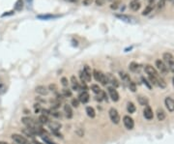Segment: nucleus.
Returning <instances> with one entry per match:
<instances>
[{"label":"nucleus","instance_id":"f257e3e1","mask_svg":"<svg viewBox=\"0 0 174 144\" xmlns=\"http://www.w3.org/2000/svg\"><path fill=\"white\" fill-rule=\"evenodd\" d=\"M93 76H94V79L97 80V81L101 82L103 85H106L107 83V79H106V76L104 74L102 73L101 71H98V70H94L93 71Z\"/></svg>","mask_w":174,"mask_h":144},{"label":"nucleus","instance_id":"f03ea898","mask_svg":"<svg viewBox=\"0 0 174 144\" xmlns=\"http://www.w3.org/2000/svg\"><path fill=\"white\" fill-rule=\"evenodd\" d=\"M12 139H13L17 144H30L29 140L27 138H25L23 136L19 134H12Z\"/></svg>","mask_w":174,"mask_h":144},{"label":"nucleus","instance_id":"7ed1b4c3","mask_svg":"<svg viewBox=\"0 0 174 144\" xmlns=\"http://www.w3.org/2000/svg\"><path fill=\"white\" fill-rule=\"evenodd\" d=\"M109 118L110 120L114 123V124H118L120 122V115L118 111L115 109H110L109 111Z\"/></svg>","mask_w":174,"mask_h":144},{"label":"nucleus","instance_id":"20e7f679","mask_svg":"<svg viewBox=\"0 0 174 144\" xmlns=\"http://www.w3.org/2000/svg\"><path fill=\"white\" fill-rule=\"evenodd\" d=\"M123 123H124V126L128 129V130H133L134 127V119L132 118V117L128 116V115L123 117Z\"/></svg>","mask_w":174,"mask_h":144},{"label":"nucleus","instance_id":"39448f33","mask_svg":"<svg viewBox=\"0 0 174 144\" xmlns=\"http://www.w3.org/2000/svg\"><path fill=\"white\" fill-rule=\"evenodd\" d=\"M163 59H164V64H166L167 67H170L172 64H174V57H173V55L171 54V53H169V52L164 53Z\"/></svg>","mask_w":174,"mask_h":144},{"label":"nucleus","instance_id":"423d86ee","mask_svg":"<svg viewBox=\"0 0 174 144\" xmlns=\"http://www.w3.org/2000/svg\"><path fill=\"white\" fill-rule=\"evenodd\" d=\"M156 66H157L158 70L160 71L161 74H166L167 72H168V67H167V66L164 64V61H161V60H160V59L156 61Z\"/></svg>","mask_w":174,"mask_h":144},{"label":"nucleus","instance_id":"0eeeda50","mask_svg":"<svg viewBox=\"0 0 174 144\" xmlns=\"http://www.w3.org/2000/svg\"><path fill=\"white\" fill-rule=\"evenodd\" d=\"M144 71L147 74H149V77H158V72L157 70L151 65H146L144 67Z\"/></svg>","mask_w":174,"mask_h":144},{"label":"nucleus","instance_id":"6e6552de","mask_svg":"<svg viewBox=\"0 0 174 144\" xmlns=\"http://www.w3.org/2000/svg\"><path fill=\"white\" fill-rule=\"evenodd\" d=\"M109 97L111 98V100L113 102H118L119 101V94H118V92H117V90L114 88V87H109Z\"/></svg>","mask_w":174,"mask_h":144},{"label":"nucleus","instance_id":"1a4fd4ad","mask_svg":"<svg viewBox=\"0 0 174 144\" xmlns=\"http://www.w3.org/2000/svg\"><path fill=\"white\" fill-rule=\"evenodd\" d=\"M47 125H49V128L52 131V133H54V131H59L60 129L62 127L61 124L56 121H49Z\"/></svg>","mask_w":174,"mask_h":144},{"label":"nucleus","instance_id":"9d476101","mask_svg":"<svg viewBox=\"0 0 174 144\" xmlns=\"http://www.w3.org/2000/svg\"><path fill=\"white\" fill-rule=\"evenodd\" d=\"M106 79H107V82H109V83H111L112 87H114V88H116V87L119 86L118 80L116 79V77H115L114 76H112L111 74H106Z\"/></svg>","mask_w":174,"mask_h":144},{"label":"nucleus","instance_id":"9b49d317","mask_svg":"<svg viewBox=\"0 0 174 144\" xmlns=\"http://www.w3.org/2000/svg\"><path fill=\"white\" fill-rule=\"evenodd\" d=\"M89 99H90V96L87 91H82L79 96V103H81V104H86L87 102L89 101Z\"/></svg>","mask_w":174,"mask_h":144},{"label":"nucleus","instance_id":"f8f14e48","mask_svg":"<svg viewBox=\"0 0 174 144\" xmlns=\"http://www.w3.org/2000/svg\"><path fill=\"white\" fill-rule=\"evenodd\" d=\"M164 104H166V109L169 110V111H174V100L172 98L170 97H167L166 98V100H164Z\"/></svg>","mask_w":174,"mask_h":144},{"label":"nucleus","instance_id":"ddd939ff","mask_svg":"<svg viewBox=\"0 0 174 144\" xmlns=\"http://www.w3.org/2000/svg\"><path fill=\"white\" fill-rule=\"evenodd\" d=\"M79 77H80V79H81V82H90L91 81V79H92V74H87L85 73V72H80V74H79Z\"/></svg>","mask_w":174,"mask_h":144},{"label":"nucleus","instance_id":"4468645a","mask_svg":"<svg viewBox=\"0 0 174 144\" xmlns=\"http://www.w3.org/2000/svg\"><path fill=\"white\" fill-rule=\"evenodd\" d=\"M143 115H144V117L147 120H152L153 117H154V113H153V110L150 109L148 106H147L145 107L144 111H143Z\"/></svg>","mask_w":174,"mask_h":144},{"label":"nucleus","instance_id":"2eb2a0df","mask_svg":"<svg viewBox=\"0 0 174 144\" xmlns=\"http://www.w3.org/2000/svg\"><path fill=\"white\" fill-rule=\"evenodd\" d=\"M36 92H37L39 95H42V96H46L49 94V90L44 85H39L36 87Z\"/></svg>","mask_w":174,"mask_h":144},{"label":"nucleus","instance_id":"dca6fc26","mask_svg":"<svg viewBox=\"0 0 174 144\" xmlns=\"http://www.w3.org/2000/svg\"><path fill=\"white\" fill-rule=\"evenodd\" d=\"M115 17H117V19H121V20H123V22H132V17L127 16V15L117 14V15H115Z\"/></svg>","mask_w":174,"mask_h":144},{"label":"nucleus","instance_id":"f3484780","mask_svg":"<svg viewBox=\"0 0 174 144\" xmlns=\"http://www.w3.org/2000/svg\"><path fill=\"white\" fill-rule=\"evenodd\" d=\"M64 111L66 113V116H67V118H72L73 117V109H72L71 106H69V104H65L64 106Z\"/></svg>","mask_w":174,"mask_h":144},{"label":"nucleus","instance_id":"a211bd4d","mask_svg":"<svg viewBox=\"0 0 174 144\" xmlns=\"http://www.w3.org/2000/svg\"><path fill=\"white\" fill-rule=\"evenodd\" d=\"M71 82H72V88H73V90H74V91H77V90H79V82H77V80L76 79V77L73 76L71 77Z\"/></svg>","mask_w":174,"mask_h":144},{"label":"nucleus","instance_id":"6ab92c4d","mask_svg":"<svg viewBox=\"0 0 174 144\" xmlns=\"http://www.w3.org/2000/svg\"><path fill=\"white\" fill-rule=\"evenodd\" d=\"M130 8L133 11H139L140 9V3L137 1V0H133L130 3Z\"/></svg>","mask_w":174,"mask_h":144},{"label":"nucleus","instance_id":"aec40b11","mask_svg":"<svg viewBox=\"0 0 174 144\" xmlns=\"http://www.w3.org/2000/svg\"><path fill=\"white\" fill-rule=\"evenodd\" d=\"M154 8H155V5L154 4H150V5H148L147 7L143 10V12H142V16H147V15H149L151 12L154 10Z\"/></svg>","mask_w":174,"mask_h":144},{"label":"nucleus","instance_id":"412c9836","mask_svg":"<svg viewBox=\"0 0 174 144\" xmlns=\"http://www.w3.org/2000/svg\"><path fill=\"white\" fill-rule=\"evenodd\" d=\"M23 5H24V3H23V0H17L16 4H15V10L16 11H22L23 9Z\"/></svg>","mask_w":174,"mask_h":144},{"label":"nucleus","instance_id":"4be33fe9","mask_svg":"<svg viewBox=\"0 0 174 144\" xmlns=\"http://www.w3.org/2000/svg\"><path fill=\"white\" fill-rule=\"evenodd\" d=\"M157 117H158L159 121H164V120L166 119V112H164L161 109H159L157 111Z\"/></svg>","mask_w":174,"mask_h":144},{"label":"nucleus","instance_id":"5701e85b","mask_svg":"<svg viewBox=\"0 0 174 144\" xmlns=\"http://www.w3.org/2000/svg\"><path fill=\"white\" fill-rule=\"evenodd\" d=\"M86 113H87V115H88L90 118H94V117L96 116V112H95V110L93 107L91 106H87L86 107Z\"/></svg>","mask_w":174,"mask_h":144},{"label":"nucleus","instance_id":"b1692460","mask_svg":"<svg viewBox=\"0 0 174 144\" xmlns=\"http://www.w3.org/2000/svg\"><path fill=\"white\" fill-rule=\"evenodd\" d=\"M130 70L134 73H136V72L139 71V65L136 62H132L130 64Z\"/></svg>","mask_w":174,"mask_h":144},{"label":"nucleus","instance_id":"393cba45","mask_svg":"<svg viewBox=\"0 0 174 144\" xmlns=\"http://www.w3.org/2000/svg\"><path fill=\"white\" fill-rule=\"evenodd\" d=\"M49 117H47V115H45V114H43V115H41L40 117H39V123L40 124H42V125H44V124H47L49 123Z\"/></svg>","mask_w":174,"mask_h":144},{"label":"nucleus","instance_id":"a878e982","mask_svg":"<svg viewBox=\"0 0 174 144\" xmlns=\"http://www.w3.org/2000/svg\"><path fill=\"white\" fill-rule=\"evenodd\" d=\"M139 103L141 106H148V99L146 97H143V96H139Z\"/></svg>","mask_w":174,"mask_h":144},{"label":"nucleus","instance_id":"bb28decb","mask_svg":"<svg viewBox=\"0 0 174 144\" xmlns=\"http://www.w3.org/2000/svg\"><path fill=\"white\" fill-rule=\"evenodd\" d=\"M127 110H128L129 113H134V111H136V106H134L133 103H128Z\"/></svg>","mask_w":174,"mask_h":144},{"label":"nucleus","instance_id":"cd10ccee","mask_svg":"<svg viewBox=\"0 0 174 144\" xmlns=\"http://www.w3.org/2000/svg\"><path fill=\"white\" fill-rule=\"evenodd\" d=\"M91 90L95 93V94H100V93L102 92L100 86H99L98 84H92L91 85Z\"/></svg>","mask_w":174,"mask_h":144},{"label":"nucleus","instance_id":"c85d7f7f","mask_svg":"<svg viewBox=\"0 0 174 144\" xmlns=\"http://www.w3.org/2000/svg\"><path fill=\"white\" fill-rule=\"evenodd\" d=\"M60 104H61V101H59V100H54L53 102H52V109H57L58 107L60 106Z\"/></svg>","mask_w":174,"mask_h":144},{"label":"nucleus","instance_id":"c756f323","mask_svg":"<svg viewBox=\"0 0 174 144\" xmlns=\"http://www.w3.org/2000/svg\"><path fill=\"white\" fill-rule=\"evenodd\" d=\"M62 96H63V97H66V98L71 97V96H72V91H71V90L67 89V88H64L62 90Z\"/></svg>","mask_w":174,"mask_h":144},{"label":"nucleus","instance_id":"7c9ffc66","mask_svg":"<svg viewBox=\"0 0 174 144\" xmlns=\"http://www.w3.org/2000/svg\"><path fill=\"white\" fill-rule=\"evenodd\" d=\"M157 85L160 86L161 88H164V87L166 86V83L164 82V80L163 79H160V77H158V79H157Z\"/></svg>","mask_w":174,"mask_h":144},{"label":"nucleus","instance_id":"2f4dec72","mask_svg":"<svg viewBox=\"0 0 174 144\" xmlns=\"http://www.w3.org/2000/svg\"><path fill=\"white\" fill-rule=\"evenodd\" d=\"M42 138H43V140H44L45 143H46V144H56L55 142H53L52 140H50L49 137L47 136H42Z\"/></svg>","mask_w":174,"mask_h":144},{"label":"nucleus","instance_id":"473e14b6","mask_svg":"<svg viewBox=\"0 0 174 144\" xmlns=\"http://www.w3.org/2000/svg\"><path fill=\"white\" fill-rule=\"evenodd\" d=\"M119 5H120V1L119 0H117V1H114L112 3L111 6H110V8L113 9V10H116V9L119 7Z\"/></svg>","mask_w":174,"mask_h":144},{"label":"nucleus","instance_id":"72a5a7b5","mask_svg":"<svg viewBox=\"0 0 174 144\" xmlns=\"http://www.w3.org/2000/svg\"><path fill=\"white\" fill-rule=\"evenodd\" d=\"M166 0H160L158 3V9L160 10V9H163L164 7V5H166Z\"/></svg>","mask_w":174,"mask_h":144},{"label":"nucleus","instance_id":"f704fd0d","mask_svg":"<svg viewBox=\"0 0 174 144\" xmlns=\"http://www.w3.org/2000/svg\"><path fill=\"white\" fill-rule=\"evenodd\" d=\"M72 106L74 107H77L79 106V101L77 100V99H73V100H72Z\"/></svg>","mask_w":174,"mask_h":144},{"label":"nucleus","instance_id":"c9c22d12","mask_svg":"<svg viewBox=\"0 0 174 144\" xmlns=\"http://www.w3.org/2000/svg\"><path fill=\"white\" fill-rule=\"evenodd\" d=\"M83 72H85V73L89 74H92V72H91V68L89 67V66H84V68H83Z\"/></svg>","mask_w":174,"mask_h":144},{"label":"nucleus","instance_id":"e433bc0d","mask_svg":"<svg viewBox=\"0 0 174 144\" xmlns=\"http://www.w3.org/2000/svg\"><path fill=\"white\" fill-rule=\"evenodd\" d=\"M61 83H62V85L64 86V87H67L68 84H69L68 79H66V77H62V79H61Z\"/></svg>","mask_w":174,"mask_h":144},{"label":"nucleus","instance_id":"4c0bfd02","mask_svg":"<svg viewBox=\"0 0 174 144\" xmlns=\"http://www.w3.org/2000/svg\"><path fill=\"white\" fill-rule=\"evenodd\" d=\"M129 87H130V90H132L133 92H136V84H134V82H130V84H129Z\"/></svg>","mask_w":174,"mask_h":144},{"label":"nucleus","instance_id":"58836bf2","mask_svg":"<svg viewBox=\"0 0 174 144\" xmlns=\"http://www.w3.org/2000/svg\"><path fill=\"white\" fill-rule=\"evenodd\" d=\"M39 19H52V17H55L54 16H52V15H47V16H38Z\"/></svg>","mask_w":174,"mask_h":144},{"label":"nucleus","instance_id":"ea45409f","mask_svg":"<svg viewBox=\"0 0 174 144\" xmlns=\"http://www.w3.org/2000/svg\"><path fill=\"white\" fill-rule=\"evenodd\" d=\"M6 92V86L4 84H0V95Z\"/></svg>","mask_w":174,"mask_h":144},{"label":"nucleus","instance_id":"a19ab883","mask_svg":"<svg viewBox=\"0 0 174 144\" xmlns=\"http://www.w3.org/2000/svg\"><path fill=\"white\" fill-rule=\"evenodd\" d=\"M92 3H93V0H83L82 1V4L84 6H89L91 5Z\"/></svg>","mask_w":174,"mask_h":144},{"label":"nucleus","instance_id":"79ce46f5","mask_svg":"<svg viewBox=\"0 0 174 144\" xmlns=\"http://www.w3.org/2000/svg\"><path fill=\"white\" fill-rule=\"evenodd\" d=\"M95 2L97 6H103L104 4V2H106V0H96Z\"/></svg>","mask_w":174,"mask_h":144},{"label":"nucleus","instance_id":"37998d69","mask_svg":"<svg viewBox=\"0 0 174 144\" xmlns=\"http://www.w3.org/2000/svg\"><path fill=\"white\" fill-rule=\"evenodd\" d=\"M49 90H52V91H55V90H57V86L55 84H50L49 86Z\"/></svg>","mask_w":174,"mask_h":144},{"label":"nucleus","instance_id":"c03bdc74","mask_svg":"<svg viewBox=\"0 0 174 144\" xmlns=\"http://www.w3.org/2000/svg\"><path fill=\"white\" fill-rule=\"evenodd\" d=\"M34 107H35V111H36V113H38V112L41 110V106H40V104H35Z\"/></svg>","mask_w":174,"mask_h":144},{"label":"nucleus","instance_id":"a18cd8bd","mask_svg":"<svg viewBox=\"0 0 174 144\" xmlns=\"http://www.w3.org/2000/svg\"><path fill=\"white\" fill-rule=\"evenodd\" d=\"M14 14V11H11V12H7L6 14H3L2 17H5V16H9V15H13Z\"/></svg>","mask_w":174,"mask_h":144},{"label":"nucleus","instance_id":"49530a36","mask_svg":"<svg viewBox=\"0 0 174 144\" xmlns=\"http://www.w3.org/2000/svg\"><path fill=\"white\" fill-rule=\"evenodd\" d=\"M168 70H170V71L174 73V64H172L171 66H170V67H168Z\"/></svg>","mask_w":174,"mask_h":144},{"label":"nucleus","instance_id":"de8ad7c7","mask_svg":"<svg viewBox=\"0 0 174 144\" xmlns=\"http://www.w3.org/2000/svg\"><path fill=\"white\" fill-rule=\"evenodd\" d=\"M34 144H44V143L39 142V141H37V140H34Z\"/></svg>","mask_w":174,"mask_h":144},{"label":"nucleus","instance_id":"09e8293b","mask_svg":"<svg viewBox=\"0 0 174 144\" xmlns=\"http://www.w3.org/2000/svg\"><path fill=\"white\" fill-rule=\"evenodd\" d=\"M148 1H149L150 4H154V1H155V0H148Z\"/></svg>","mask_w":174,"mask_h":144},{"label":"nucleus","instance_id":"8fccbe9b","mask_svg":"<svg viewBox=\"0 0 174 144\" xmlns=\"http://www.w3.org/2000/svg\"><path fill=\"white\" fill-rule=\"evenodd\" d=\"M0 144H9L7 142H4V141H0Z\"/></svg>","mask_w":174,"mask_h":144},{"label":"nucleus","instance_id":"3c124183","mask_svg":"<svg viewBox=\"0 0 174 144\" xmlns=\"http://www.w3.org/2000/svg\"><path fill=\"white\" fill-rule=\"evenodd\" d=\"M67 1H71V2H74V1H76V0H67Z\"/></svg>","mask_w":174,"mask_h":144},{"label":"nucleus","instance_id":"603ef678","mask_svg":"<svg viewBox=\"0 0 174 144\" xmlns=\"http://www.w3.org/2000/svg\"><path fill=\"white\" fill-rule=\"evenodd\" d=\"M172 82H173V86H174V77H173V79H172Z\"/></svg>","mask_w":174,"mask_h":144},{"label":"nucleus","instance_id":"864d4df0","mask_svg":"<svg viewBox=\"0 0 174 144\" xmlns=\"http://www.w3.org/2000/svg\"><path fill=\"white\" fill-rule=\"evenodd\" d=\"M107 1H113V0H107Z\"/></svg>","mask_w":174,"mask_h":144}]
</instances>
